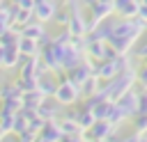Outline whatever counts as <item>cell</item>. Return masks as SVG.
Returning <instances> with one entry per match:
<instances>
[{
  "label": "cell",
  "instance_id": "6da1fadb",
  "mask_svg": "<svg viewBox=\"0 0 147 142\" xmlns=\"http://www.w3.org/2000/svg\"><path fill=\"white\" fill-rule=\"evenodd\" d=\"M53 98H55V103H60V105H76V103L80 101V87H78L76 82H71L64 71H60V82L55 85Z\"/></svg>",
  "mask_w": 147,
  "mask_h": 142
},
{
  "label": "cell",
  "instance_id": "7a4b0ae2",
  "mask_svg": "<svg viewBox=\"0 0 147 142\" xmlns=\"http://www.w3.org/2000/svg\"><path fill=\"white\" fill-rule=\"evenodd\" d=\"M115 133V126L108 119H99L94 121L87 131H83V140H92V142H106L110 135Z\"/></svg>",
  "mask_w": 147,
  "mask_h": 142
},
{
  "label": "cell",
  "instance_id": "3957f363",
  "mask_svg": "<svg viewBox=\"0 0 147 142\" xmlns=\"http://www.w3.org/2000/svg\"><path fill=\"white\" fill-rule=\"evenodd\" d=\"M67 30L71 34H87V18L74 5H71V16H69V23H67Z\"/></svg>",
  "mask_w": 147,
  "mask_h": 142
},
{
  "label": "cell",
  "instance_id": "277c9868",
  "mask_svg": "<svg viewBox=\"0 0 147 142\" xmlns=\"http://www.w3.org/2000/svg\"><path fill=\"white\" fill-rule=\"evenodd\" d=\"M115 103L124 110V115H126V117H133V115L138 112V92L131 87V89H129V92H124Z\"/></svg>",
  "mask_w": 147,
  "mask_h": 142
},
{
  "label": "cell",
  "instance_id": "5b68a950",
  "mask_svg": "<svg viewBox=\"0 0 147 142\" xmlns=\"http://www.w3.org/2000/svg\"><path fill=\"white\" fill-rule=\"evenodd\" d=\"M55 2L53 0H34V9H32V14H34V18L37 21H41V23H46V21H51L53 16H55Z\"/></svg>",
  "mask_w": 147,
  "mask_h": 142
},
{
  "label": "cell",
  "instance_id": "8992f818",
  "mask_svg": "<svg viewBox=\"0 0 147 142\" xmlns=\"http://www.w3.org/2000/svg\"><path fill=\"white\" fill-rule=\"evenodd\" d=\"M117 73H119V66H117L115 60H103V62H96L94 64V76L99 80H110Z\"/></svg>",
  "mask_w": 147,
  "mask_h": 142
},
{
  "label": "cell",
  "instance_id": "52a82bcc",
  "mask_svg": "<svg viewBox=\"0 0 147 142\" xmlns=\"http://www.w3.org/2000/svg\"><path fill=\"white\" fill-rule=\"evenodd\" d=\"M44 34H46V27H44V23L37 21V18H32L30 23H25V25L21 27V37H28V39H34V41H39Z\"/></svg>",
  "mask_w": 147,
  "mask_h": 142
},
{
  "label": "cell",
  "instance_id": "ba28073f",
  "mask_svg": "<svg viewBox=\"0 0 147 142\" xmlns=\"http://www.w3.org/2000/svg\"><path fill=\"white\" fill-rule=\"evenodd\" d=\"M23 62V55L18 53V48H5L2 57H0V66L2 69H18Z\"/></svg>",
  "mask_w": 147,
  "mask_h": 142
},
{
  "label": "cell",
  "instance_id": "9c48e42d",
  "mask_svg": "<svg viewBox=\"0 0 147 142\" xmlns=\"http://www.w3.org/2000/svg\"><path fill=\"white\" fill-rule=\"evenodd\" d=\"M37 135L46 137L48 142H57V140L62 137V131H60V126H57V117H55V119H46L44 128H41V131H39Z\"/></svg>",
  "mask_w": 147,
  "mask_h": 142
},
{
  "label": "cell",
  "instance_id": "30bf717a",
  "mask_svg": "<svg viewBox=\"0 0 147 142\" xmlns=\"http://www.w3.org/2000/svg\"><path fill=\"white\" fill-rule=\"evenodd\" d=\"M94 121H96V119H94L92 110H85L80 103H76V124H78V128H80V131H87Z\"/></svg>",
  "mask_w": 147,
  "mask_h": 142
},
{
  "label": "cell",
  "instance_id": "8fae6325",
  "mask_svg": "<svg viewBox=\"0 0 147 142\" xmlns=\"http://www.w3.org/2000/svg\"><path fill=\"white\" fill-rule=\"evenodd\" d=\"M37 115H39L41 119H55V117H57V105H55V101H51V96H46V98L37 105Z\"/></svg>",
  "mask_w": 147,
  "mask_h": 142
},
{
  "label": "cell",
  "instance_id": "7c38bea8",
  "mask_svg": "<svg viewBox=\"0 0 147 142\" xmlns=\"http://www.w3.org/2000/svg\"><path fill=\"white\" fill-rule=\"evenodd\" d=\"M39 44L34 41V39H28V37H21L18 39V53L21 55H25V57H34V55H39Z\"/></svg>",
  "mask_w": 147,
  "mask_h": 142
},
{
  "label": "cell",
  "instance_id": "4fadbf2b",
  "mask_svg": "<svg viewBox=\"0 0 147 142\" xmlns=\"http://www.w3.org/2000/svg\"><path fill=\"white\" fill-rule=\"evenodd\" d=\"M44 98H46V96H44L39 89H30V92H23V94H21L23 108H30V110H37V105H39Z\"/></svg>",
  "mask_w": 147,
  "mask_h": 142
},
{
  "label": "cell",
  "instance_id": "5bb4252c",
  "mask_svg": "<svg viewBox=\"0 0 147 142\" xmlns=\"http://www.w3.org/2000/svg\"><path fill=\"white\" fill-rule=\"evenodd\" d=\"M99 89H101V85H99V78L92 73L87 80H83V82H80V98H85V96H92V94H99Z\"/></svg>",
  "mask_w": 147,
  "mask_h": 142
},
{
  "label": "cell",
  "instance_id": "9a60e30c",
  "mask_svg": "<svg viewBox=\"0 0 147 142\" xmlns=\"http://www.w3.org/2000/svg\"><path fill=\"white\" fill-rule=\"evenodd\" d=\"M55 85H57V82L51 80V71L44 73L41 78H37V89H39L44 96H53V94H55Z\"/></svg>",
  "mask_w": 147,
  "mask_h": 142
},
{
  "label": "cell",
  "instance_id": "2e32d148",
  "mask_svg": "<svg viewBox=\"0 0 147 142\" xmlns=\"http://www.w3.org/2000/svg\"><path fill=\"white\" fill-rule=\"evenodd\" d=\"M23 92H21V87L16 85V80H9V82H5V85H0V101L2 98H18Z\"/></svg>",
  "mask_w": 147,
  "mask_h": 142
},
{
  "label": "cell",
  "instance_id": "e0dca14e",
  "mask_svg": "<svg viewBox=\"0 0 147 142\" xmlns=\"http://www.w3.org/2000/svg\"><path fill=\"white\" fill-rule=\"evenodd\" d=\"M110 108H113V101H108V98H101L94 108H92V115H94V119L99 121V119H108V115H110Z\"/></svg>",
  "mask_w": 147,
  "mask_h": 142
},
{
  "label": "cell",
  "instance_id": "ac0fdd59",
  "mask_svg": "<svg viewBox=\"0 0 147 142\" xmlns=\"http://www.w3.org/2000/svg\"><path fill=\"white\" fill-rule=\"evenodd\" d=\"M131 126H133V133L147 135V112H136L131 117Z\"/></svg>",
  "mask_w": 147,
  "mask_h": 142
},
{
  "label": "cell",
  "instance_id": "d6986e66",
  "mask_svg": "<svg viewBox=\"0 0 147 142\" xmlns=\"http://www.w3.org/2000/svg\"><path fill=\"white\" fill-rule=\"evenodd\" d=\"M57 126H60L62 135H74V133H83V131L78 128V124H76L74 119H69V117H57Z\"/></svg>",
  "mask_w": 147,
  "mask_h": 142
},
{
  "label": "cell",
  "instance_id": "ffe728a7",
  "mask_svg": "<svg viewBox=\"0 0 147 142\" xmlns=\"http://www.w3.org/2000/svg\"><path fill=\"white\" fill-rule=\"evenodd\" d=\"M21 108H23L21 96L18 98H2V103H0V112H9V115H16Z\"/></svg>",
  "mask_w": 147,
  "mask_h": 142
},
{
  "label": "cell",
  "instance_id": "44dd1931",
  "mask_svg": "<svg viewBox=\"0 0 147 142\" xmlns=\"http://www.w3.org/2000/svg\"><path fill=\"white\" fill-rule=\"evenodd\" d=\"M124 119H129V117H126V115H124V110H122V108H119V105H117V103L113 101V108H110V115H108V121H110V124H113V126L117 128V126H119V124H122Z\"/></svg>",
  "mask_w": 147,
  "mask_h": 142
},
{
  "label": "cell",
  "instance_id": "7402d4cb",
  "mask_svg": "<svg viewBox=\"0 0 147 142\" xmlns=\"http://www.w3.org/2000/svg\"><path fill=\"white\" fill-rule=\"evenodd\" d=\"M133 57H138V60H147V30L140 34V41L133 44Z\"/></svg>",
  "mask_w": 147,
  "mask_h": 142
},
{
  "label": "cell",
  "instance_id": "603a6c76",
  "mask_svg": "<svg viewBox=\"0 0 147 142\" xmlns=\"http://www.w3.org/2000/svg\"><path fill=\"white\" fill-rule=\"evenodd\" d=\"M136 82H138L142 89H147V62H145V60H142L140 66H136Z\"/></svg>",
  "mask_w": 147,
  "mask_h": 142
},
{
  "label": "cell",
  "instance_id": "cb8c5ba5",
  "mask_svg": "<svg viewBox=\"0 0 147 142\" xmlns=\"http://www.w3.org/2000/svg\"><path fill=\"white\" fill-rule=\"evenodd\" d=\"M11 25H9V7H7V2L0 7V34H5L7 30H9Z\"/></svg>",
  "mask_w": 147,
  "mask_h": 142
},
{
  "label": "cell",
  "instance_id": "d4e9b609",
  "mask_svg": "<svg viewBox=\"0 0 147 142\" xmlns=\"http://www.w3.org/2000/svg\"><path fill=\"white\" fill-rule=\"evenodd\" d=\"M44 124H46V119H41L39 115H34V117L30 119V124H28V131H32V133H39V131L44 128Z\"/></svg>",
  "mask_w": 147,
  "mask_h": 142
},
{
  "label": "cell",
  "instance_id": "484cf974",
  "mask_svg": "<svg viewBox=\"0 0 147 142\" xmlns=\"http://www.w3.org/2000/svg\"><path fill=\"white\" fill-rule=\"evenodd\" d=\"M138 112H147V89L138 92Z\"/></svg>",
  "mask_w": 147,
  "mask_h": 142
},
{
  "label": "cell",
  "instance_id": "4316f807",
  "mask_svg": "<svg viewBox=\"0 0 147 142\" xmlns=\"http://www.w3.org/2000/svg\"><path fill=\"white\" fill-rule=\"evenodd\" d=\"M57 142H83V133H74V135H62Z\"/></svg>",
  "mask_w": 147,
  "mask_h": 142
},
{
  "label": "cell",
  "instance_id": "83f0119b",
  "mask_svg": "<svg viewBox=\"0 0 147 142\" xmlns=\"http://www.w3.org/2000/svg\"><path fill=\"white\" fill-rule=\"evenodd\" d=\"M34 135L37 133H32V131H23V133H18V142H34Z\"/></svg>",
  "mask_w": 147,
  "mask_h": 142
},
{
  "label": "cell",
  "instance_id": "f1b7e54d",
  "mask_svg": "<svg viewBox=\"0 0 147 142\" xmlns=\"http://www.w3.org/2000/svg\"><path fill=\"white\" fill-rule=\"evenodd\" d=\"M11 2L21 9H34V0H11Z\"/></svg>",
  "mask_w": 147,
  "mask_h": 142
},
{
  "label": "cell",
  "instance_id": "f546056e",
  "mask_svg": "<svg viewBox=\"0 0 147 142\" xmlns=\"http://www.w3.org/2000/svg\"><path fill=\"white\" fill-rule=\"evenodd\" d=\"M138 16H140L142 21H147V5H140V7H138Z\"/></svg>",
  "mask_w": 147,
  "mask_h": 142
},
{
  "label": "cell",
  "instance_id": "4dcf8cb0",
  "mask_svg": "<svg viewBox=\"0 0 147 142\" xmlns=\"http://www.w3.org/2000/svg\"><path fill=\"white\" fill-rule=\"evenodd\" d=\"M0 142H18V140H14V137H11V133H7V135H5Z\"/></svg>",
  "mask_w": 147,
  "mask_h": 142
},
{
  "label": "cell",
  "instance_id": "1f68e13d",
  "mask_svg": "<svg viewBox=\"0 0 147 142\" xmlns=\"http://www.w3.org/2000/svg\"><path fill=\"white\" fill-rule=\"evenodd\" d=\"M34 142H48L46 137H41V135H34Z\"/></svg>",
  "mask_w": 147,
  "mask_h": 142
},
{
  "label": "cell",
  "instance_id": "d6a6232c",
  "mask_svg": "<svg viewBox=\"0 0 147 142\" xmlns=\"http://www.w3.org/2000/svg\"><path fill=\"white\" fill-rule=\"evenodd\" d=\"M5 135H7V133H5V131H2V128H0V140H2V137H5Z\"/></svg>",
  "mask_w": 147,
  "mask_h": 142
},
{
  "label": "cell",
  "instance_id": "836d02e7",
  "mask_svg": "<svg viewBox=\"0 0 147 142\" xmlns=\"http://www.w3.org/2000/svg\"><path fill=\"white\" fill-rule=\"evenodd\" d=\"M5 2H7V0H0V7H2V5H5Z\"/></svg>",
  "mask_w": 147,
  "mask_h": 142
},
{
  "label": "cell",
  "instance_id": "e575fe53",
  "mask_svg": "<svg viewBox=\"0 0 147 142\" xmlns=\"http://www.w3.org/2000/svg\"><path fill=\"white\" fill-rule=\"evenodd\" d=\"M64 2H74V0H64Z\"/></svg>",
  "mask_w": 147,
  "mask_h": 142
},
{
  "label": "cell",
  "instance_id": "d590c367",
  "mask_svg": "<svg viewBox=\"0 0 147 142\" xmlns=\"http://www.w3.org/2000/svg\"><path fill=\"white\" fill-rule=\"evenodd\" d=\"M140 142H147V140H145V137H142V140H140Z\"/></svg>",
  "mask_w": 147,
  "mask_h": 142
},
{
  "label": "cell",
  "instance_id": "8d00e7d4",
  "mask_svg": "<svg viewBox=\"0 0 147 142\" xmlns=\"http://www.w3.org/2000/svg\"><path fill=\"white\" fill-rule=\"evenodd\" d=\"M145 62H147V60H145Z\"/></svg>",
  "mask_w": 147,
  "mask_h": 142
}]
</instances>
